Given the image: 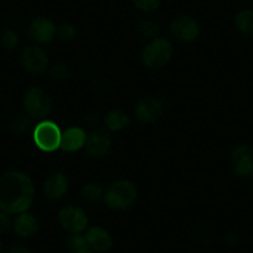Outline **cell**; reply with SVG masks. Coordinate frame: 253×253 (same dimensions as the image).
Returning a JSON list of instances; mask_svg holds the SVG:
<instances>
[{
  "label": "cell",
  "instance_id": "31",
  "mask_svg": "<svg viewBox=\"0 0 253 253\" xmlns=\"http://www.w3.org/2000/svg\"><path fill=\"white\" fill-rule=\"evenodd\" d=\"M3 252V241L0 240V253Z\"/></svg>",
  "mask_w": 253,
  "mask_h": 253
},
{
  "label": "cell",
  "instance_id": "27",
  "mask_svg": "<svg viewBox=\"0 0 253 253\" xmlns=\"http://www.w3.org/2000/svg\"><path fill=\"white\" fill-rule=\"evenodd\" d=\"M13 228V218L11 215L0 211V233H6Z\"/></svg>",
  "mask_w": 253,
  "mask_h": 253
},
{
  "label": "cell",
  "instance_id": "26",
  "mask_svg": "<svg viewBox=\"0 0 253 253\" xmlns=\"http://www.w3.org/2000/svg\"><path fill=\"white\" fill-rule=\"evenodd\" d=\"M86 245H88V243H87L84 233H72V235L67 236L66 238V247L71 253H75L77 250Z\"/></svg>",
  "mask_w": 253,
  "mask_h": 253
},
{
  "label": "cell",
  "instance_id": "30",
  "mask_svg": "<svg viewBox=\"0 0 253 253\" xmlns=\"http://www.w3.org/2000/svg\"><path fill=\"white\" fill-rule=\"evenodd\" d=\"M75 253H96V252H94V251L92 250L88 245H86V246H84V247L80 248V250H77Z\"/></svg>",
  "mask_w": 253,
  "mask_h": 253
},
{
  "label": "cell",
  "instance_id": "19",
  "mask_svg": "<svg viewBox=\"0 0 253 253\" xmlns=\"http://www.w3.org/2000/svg\"><path fill=\"white\" fill-rule=\"evenodd\" d=\"M104 190L106 189L99 182L89 181L82 186L81 193L84 200L89 201V203H96V201L103 200Z\"/></svg>",
  "mask_w": 253,
  "mask_h": 253
},
{
  "label": "cell",
  "instance_id": "16",
  "mask_svg": "<svg viewBox=\"0 0 253 253\" xmlns=\"http://www.w3.org/2000/svg\"><path fill=\"white\" fill-rule=\"evenodd\" d=\"M39 221L33 213L23 212L16 215L13 220V230L19 237L21 238H30L34 237L39 232Z\"/></svg>",
  "mask_w": 253,
  "mask_h": 253
},
{
  "label": "cell",
  "instance_id": "10",
  "mask_svg": "<svg viewBox=\"0 0 253 253\" xmlns=\"http://www.w3.org/2000/svg\"><path fill=\"white\" fill-rule=\"evenodd\" d=\"M170 31L181 42H193L200 36L201 28L196 19L190 15H177L170 23Z\"/></svg>",
  "mask_w": 253,
  "mask_h": 253
},
{
  "label": "cell",
  "instance_id": "9",
  "mask_svg": "<svg viewBox=\"0 0 253 253\" xmlns=\"http://www.w3.org/2000/svg\"><path fill=\"white\" fill-rule=\"evenodd\" d=\"M28 35L38 45H47L56 39L57 26L46 16H35L28 25Z\"/></svg>",
  "mask_w": 253,
  "mask_h": 253
},
{
  "label": "cell",
  "instance_id": "4",
  "mask_svg": "<svg viewBox=\"0 0 253 253\" xmlns=\"http://www.w3.org/2000/svg\"><path fill=\"white\" fill-rule=\"evenodd\" d=\"M23 106L28 116L40 122L50 116L52 111V99L45 89L34 86L24 93Z\"/></svg>",
  "mask_w": 253,
  "mask_h": 253
},
{
  "label": "cell",
  "instance_id": "7",
  "mask_svg": "<svg viewBox=\"0 0 253 253\" xmlns=\"http://www.w3.org/2000/svg\"><path fill=\"white\" fill-rule=\"evenodd\" d=\"M20 63L26 72L34 76L45 75L50 69V60L46 51L39 45H29L20 53Z\"/></svg>",
  "mask_w": 253,
  "mask_h": 253
},
{
  "label": "cell",
  "instance_id": "15",
  "mask_svg": "<svg viewBox=\"0 0 253 253\" xmlns=\"http://www.w3.org/2000/svg\"><path fill=\"white\" fill-rule=\"evenodd\" d=\"M87 133L81 126H70L62 132L60 149L66 153H75L84 148Z\"/></svg>",
  "mask_w": 253,
  "mask_h": 253
},
{
  "label": "cell",
  "instance_id": "13",
  "mask_svg": "<svg viewBox=\"0 0 253 253\" xmlns=\"http://www.w3.org/2000/svg\"><path fill=\"white\" fill-rule=\"evenodd\" d=\"M69 186L70 182L66 175L61 171H56L47 176V179L43 181L42 193L48 200L57 201L66 195Z\"/></svg>",
  "mask_w": 253,
  "mask_h": 253
},
{
  "label": "cell",
  "instance_id": "25",
  "mask_svg": "<svg viewBox=\"0 0 253 253\" xmlns=\"http://www.w3.org/2000/svg\"><path fill=\"white\" fill-rule=\"evenodd\" d=\"M48 72H50L51 77L56 81H65L70 76L69 66L63 62L53 63L52 66H50V69H48Z\"/></svg>",
  "mask_w": 253,
  "mask_h": 253
},
{
  "label": "cell",
  "instance_id": "20",
  "mask_svg": "<svg viewBox=\"0 0 253 253\" xmlns=\"http://www.w3.org/2000/svg\"><path fill=\"white\" fill-rule=\"evenodd\" d=\"M11 132L15 135H24L33 128V118L28 114H19L14 117V119L10 123Z\"/></svg>",
  "mask_w": 253,
  "mask_h": 253
},
{
  "label": "cell",
  "instance_id": "21",
  "mask_svg": "<svg viewBox=\"0 0 253 253\" xmlns=\"http://www.w3.org/2000/svg\"><path fill=\"white\" fill-rule=\"evenodd\" d=\"M160 33L159 24L152 19H145L142 23L138 25V34L142 38L148 39V40H153V39L158 38Z\"/></svg>",
  "mask_w": 253,
  "mask_h": 253
},
{
  "label": "cell",
  "instance_id": "29",
  "mask_svg": "<svg viewBox=\"0 0 253 253\" xmlns=\"http://www.w3.org/2000/svg\"><path fill=\"white\" fill-rule=\"evenodd\" d=\"M86 123L89 128H94L98 124V117L94 116V114H88V116H86Z\"/></svg>",
  "mask_w": 253,
  "mask_h": 253
},
{
  "label": "cell",
  "instance_id": "18",
  "mask_svg": "<svg viewBox=\"0 0 253 253\" xmlns=\"http://www.w3.org/2000/svg\"><path fill=\"white\" fill-rule=\"evenodd\" d=\"M235 26L242 35L253 36V10L242 9L235 16Z\"/></svg>",
  "mask_w": 253,
  "mask_h": 253
},
{
  "label": "cell",
  "instance_id": "1",
  "mask_svg": "<svg viewBox=\"0 0 253 253\" xmlns=\"http://www.w3.org/2000/svg\"><path fill=\"white\" fill-rule=\"evenodd\" d=\"M35 200V184L28 174L18 170L0 174V211L19 215L29 211Z\"/></svg>",
  "mask_w": 253,
  "mask_h": 253
},
{
  "label": "cell",
  "instance_id": "5",
  "mask_svg": "<svg viewBox=\"0 0 253 253\" xmlns=\"http://www.w3.org/2000/svg\"><path fill=\"white\" fill-rule=\"evenodd\" d=\"M61 132L57 123L48 119L40 121L33 129V139L38 149L43 153H53L60 149Z\"/></svg>",
  "mask_w": 253,
  "mask_h": 253
},
{
  "label": "cell",
  "instance_id": "23",
  "mask_svg": "<svg viewBox=\"0 0 253 253\" xmlns=\"http://www.w3.org/2000/svg\"><path fill=\"white\" fill-rule=\"evenodd\" d=\"M137 10L144 14H153L159 10L162 0H130Z\"/></svg>",
  "mask_w": 253,
  "mask_h": 253
},
{
  "label": "cell",
  "instance_id": "22",
  "mask_svg": "<svg viewBox=\"0 0 253 253\" xmlns=\"http://www.w3.org/2000/svg\"><path fill=\"white\" fill-rule=\"evenodd\" d=\"M20 45V36L13 28H6L1 34V46L6 51H14Z\"/></svg>",
  "mask_w": 253,
  "mask_h": 253
},
{
  "label": "cell",
  "instance_id": "14",
  "mask_svg": "<svg viewBox=\"0 0 253 253\" xmlns=\"http://www.w3.org/2000/svg\"><path fill=\"white\" fill-rule=\"evenodd\" d=\"M87 243L97 253H106L113 246V238L106 228L101 226H92L84 232Z\"/></svg>",
  "mask_w": 253,
  "mask_h": 253
},
{
  "label": "cell",
  "instance_id": "24",
  "mask_svg": "<svg viewBox=\"0 0 253 253\" xmlns=\"http://www.w3.org/2000/svg\"><path fill=\"white\" fill-rule=\"evenodd\" d=\"M77 35V30L72 24L70 23H63L57 26V34L56 38L63 42H70V41L75 40Z\"/></svg>",
  "mask_w": 253,
  "mask_h": 253
},
{
  "label": "cell",
  "instance_id": "17",
  "mask_svg": "<svg viewBox=\"0 0 253 253\" xmlns=\"http://www.w3.org/2000/svg\"><path fill=\"white\" fill-rule=\"evenodd\" d=\"M103 123L106 129L109 130V132H122L129 126L130 118L122 109H111L104 116Z\"/></svg>",
  "mask_w": 253,
  "mask_h": 253
},
{
  "label": "cell",
  "instance_id": "11",
  "mask_svg": "<svg viewBox=\"0 0 253 253\" xmlns=\"http://www.w3.org/2000/svg\"><path fill=\"white\" fill-rule=\"evenodd\" d=\"M112 143L113 142L108 130L96 128L87 134L84 150L88 157L93 159H101L111 152Z\"/></svg>",
  "mask_w": 253,
  "mask_h": 253
},
{
  "label": "cell",
  "instance_id": "12",
  "mask_svg": "<svg viewBox=\"0 0 253 253\" xmlns=\"http://www.w3.org/2000/svg\"><path fill=\"white\" fill-rule=\"evenodd\" d=\"M134 113L138 121H140L142 123H154L162 118L163 113H164V104H163L162 99H159L158 97H142L135 104Z\"/></svg>",
  "mask_w": 253,
  "mask_h": 253
},
{
  "label": "cell",
  "instance_id": "2",
  "mask_svg": "<svg viewBox=\"0 0 253 253\" xmlns=\"http://www.w3.org/2000/svg\"><path fill=\"white\" fill-rule=\"evenodd\" d=\"M138 200V189L134 182L126 179L113 181L104 190V205L113 211H126Z\"/></svg>",
  "mask_w": 253,
  "mask_h": 253
},
{
  "label": "cell",
  "instance_id": "8",
  "mask_svg": "<svg viewBox=\"0 0 253 253\" xmlns=\"http://www.w3.org/2000/svg\"><path fill=\"white\" fill-rule=\"evenodd\" d=\"M230 165L232 171L242 179H253V147L240 144L231 152Z\"/></svg>",
  "mask_w": 253,
  "mask_h": 253
},
{
  "label": "cell",
  "instance_id": "3",
  "mask_svg": "<svg viewBox=\"0 0 253 253\" xmlns=\"http://www.w3.org/2000/svg\"><path fill=\"white\" fill-rule=\"evenodd\" d=\"M174 55V45L167 38H158L149 40L142 51V62L150 70H160L171 61Z\"/></svg>",
  "mask_w": 253,
  "mask_h": 253
},
{
  "label": "cell",
  "instance_id": "28",
  "mask_svg": "<svg viewBox=\"0 0 253 253\" xmlns=\"http://www.w3.org/2000/svg\"><path fill=\"white\" fill-rule=\"evenodd\" d=\"M5 253H31V251L23 245H14Z\"/></svg>",
  "mask_w": 253,
  "mask_h": 253
},
{
  "label": "cell",
  "instance_id": "6",
  "mask_svg": "<svg viewBox=\"0 0 253 253\" xmlns=\"http://www.w3.org/2000/svg\"><path fill=\"white\" fill-rule=\"evenodd\" d=\"M57 222L62 230L69 235L84 233L88 228V216L84 209L75 205H67L60 209L57 213Z\"/></svg>",
  "mask_w": 253,
  "mask_h": 253
}]
</instances>
